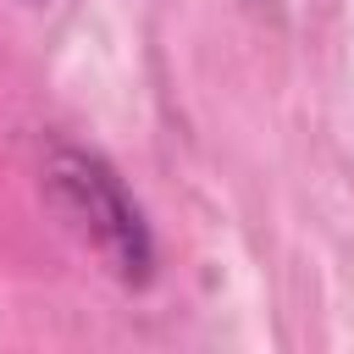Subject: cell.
<instances>
[{
	"label": "cell",
	"instance_id": "2",
	"mask_svg": "<svg viewBox=\"0 0 354 354\" xmlns=\"http://www.w3.org/2000/svg\"><path fill=\"white\" fill-rule=\"evenodd\" d=\"M243 11H254V17H266V22H282V0H238Z\"/></svg>",
	"mask_w": 354,
	"mask_h": 354
},
{
	"label": "cell",
	"instance_id": "3",
	"mask_svg": "<svg viewBox=\"0 0 354 354\" xmlns=\"http://www.w3.org/2000/svg\"><path fill=\"white\" fill-rule=\"evenodd\" d=\"M28 6H44V0H28Z\"/></svg>",
	"mask_w": 354,
	"mask_h": 354
},
{
	"label": "cell",
	"instance_id": "1",
	"mask_svg": "<svg viewBox=\"0 0 354 354\" xmlns=\"http://www.w3.org/2000/svg\"><path fill=\"white\" fill-rule=\"evenodd\" d=\"M44 194L61 210V221L105 260L116 282L144 288L155 277V232L144 221V205L127 194V183L105 155L55 138L44 149Z\"/></svg>",
	"mask_w": 354,
	"mask_h": 354
}]
</instances>
